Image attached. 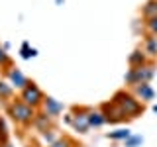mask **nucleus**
I'll return each instance as SVG.
<instances>
[{"instance_id": "nucleus-1", "label": "nucleus", "mask_w": 157, "mask_h": 147, "mask_svg": "<svg viewBox=\"0 0 157 147\" xmlns=\"http://www.w3.org/2000/svg\"><path fill=\"white\" fill-rule=\"evenodd\" d=\"M114 102L122 108V110H124V114H126V116L136 118V116L141 112V104H140V102H137L132 94H128V92H116Z\"/></svg>"}, {"instance_id": "nucleus-2", "label": "nucleus", "mask_w": 157, "mask_h": 147, "mask_svg": "<svg viewBox=\"0 0 157 147\" xmlns=\"http://www.w3.org/2000/svg\"><path fill=\"white\" fill-rule=\"evenodd\" d=\"M8 114L18 122V124H29L33 120V108L28 106L26 102H12L8 106Z\"/></svg>"}, {"instance_id": "nucleus-3", "label": "nucleus", "mask_w": 157, "mask_h": 147, "mask_svg": "<svg viewBox=\"0 0 157 147\" xmlns=\"http://www.w3.org/2000/svg\"><path fill=\"white\" fill-rule=\"evenodd\" d=\"M22 102H26L28 106H37L39 102H43V94L41 90L33 85V82H29L26 88H22Z\"/></svg>"}, {"instance_id": "nucleus-4", "label": "nucleus", "mask_w": 157, "mask_h": 147, "mask_svg": "<svg viewBox=\"0 0 157 147\" xmlns=\"http://www.w3.org/2000/svg\"><path fill=\"white\" fill-rule=\"evenodd\" d=\"M104 116H106V122H112V124L126 120L124 110H122V108L118 106L116 102H110V104H106V106H104Z\"/></svg>"}, {"instance_id": "nucleus-5", "label": "nucleus", "mask_w": 157, "mask_h": 147, "mask_svg": "<svg viewBox=\"0 0 157 147\" xmlns=\"http://www.w3.org/2000/svg\"><path fill=\"white\" fill-rule=\"evenodd\" d=\"M151 77H153V69L151 67H137V69H134V82H137V85L147 82Z\"/></svg>"}, {"instance_id": "nucleus-6", "label": "nucleus", "mask_w": 157, "mask_h": 147, "mask_svg": "<svg viewBox=\"0 0 157 147\" xmlns=\"http://www.w3.org/2000/svg\"><path fill=\"white\" fill-rule=\"evenodd\" d=\"M43 106H45L47 116H57L59 112L63 110V106L59 104L57 100H53V98H43Z\"/></svg>"}, {"instance_id": "nucleus-7", "label": "nucleus", "mask_w": 157, "mask_h": 147, "mask_svg": "<svg viewBox=\"0 0 157 147\" xmlns=\"http://www.w3.org/2000/svg\"><path fill=\"white\" fill-rule=\"evenodd\" d=\"M67 122H71V124L75 126L78 131H86L88 127H90V126H88V116H82V114H81V116H75V118L69 116Z\"/></svg>"}, {"instance_id": "nucleus-8", "label": "nucleus", "mask_w": 157, "mask_h": 147, "mask_svg": "<svg viewBox=\"0 0 157 147\" xmlns=\"http://www.w3.org/2000/svg\"><path fill=\"white\" fill-rule=\"evenodd\" d=\"M8 75H10V78H12V82H14V85L20 86V88H26V86L29 85V82L26 81V77H24L22 73L18 71V69H12V71H10Z\"/></svg>"}, {"instance_id": "nucleus-9", "label": "nucleus", "mask_w": 157, "mask_h": 147, "mask_svg": "<svg viewBox=\"0 0 157 147\" xmlns=\"http://www.w3.org/2000/svg\"><path fill=\"white\" fill-rule=\"evenodd\" d=\"M137 94H140L141 100H153V88H151L147 82H141V85H137Z\"/></svg>"}, {"instance_id": "nucleus-10", "label": "nucleus", "mask_w": 157, "mask_h": 147, "mask_svg": "<svg viewBox=\"0 0 157 147\" xmlns=\"http://www.w3.org/2000/svg\"><path fill=\"white\" fill-rule=\"evenodd\" d=\"M106 122V118H104V114H98V112H90L88 114V126H94V127H98V126H102Z\"/></svg>"}, {"instance_id": "nucleus-11", "label": "nucleus", "mask_w": 157, "mask_h": 147, "mask_svg": "<svg viewBox=\"0 0 157 147\" xmlns=\"http://www.w3.org/2000/svg\"><path fill=\"white\" fill-rule=\"evenodd\" d=\"M108 137H110V139H128V137H130V131L128 130H118V131H112V134H108Z\"/></svg>"}, {"instance_id": "nucleus-12", "label": "nucleus", "mask_w": 157, "mask_h": 147, "mask_svg": "<svg viewBox=\"0 0 157 147\" xmlns=\"http://www.w3.org/2000/svg\"><path fill=\"white\" fill-rule=\"evenodd\" d=\"M130 63H132V65H134L136 69H137V67H141V65H144V55H141L140 51H134V55L130 57Z\"/></svg>"}, {"instance_id": "nucleus-13", "label": "nucleus", "mask_w": 157, "mask_h": 147, "mask_svg": "<svg viewBox=\"0 0 157 147\" xmlns=\"http://www.w3.org/2000/svg\"><path fill=\"white\" fill-rule=\"evenodd\" d=\"M144 14L147 18H153V16H157V2H149L145 6V10H144Z\"/></svg>"}, {"instance_id": "nucleus-14", "label": "nucleus", "mask_w": 157, "mask_h": 147, "mask_svg": "<svg viewBox=\"0 0 157 147\" xmlns=\"http://www.w3.org/2000/svg\"><path fill=\"white\" fill-rule=\"evenodd\" d=\"M147 53H149V55H157V39L155 37L147 39Z\"/></svg>"}, {"instance_id": "nucleus-15", "label": "nucleus", "mask_w": 157, "mask_h": 147, "mask_svg": "<svg viewBox=\"0 0 157 147\" xmlns=\"http://www.w3.org/2000/svg\"><path fill=\"white\" fill-rule=\"evenodd\" d=\"M141 141H144V139H141V135H130L126 139V147H136V145H140Z\"/></svg>"}, {"instance_id": "nucleus-16", "label": "nucleus", "mask_w": 157, "mask_h": 147, "mask_svg": "<svg viewBox=\"0 0 157 147\" xmlns=\"http://www.w3.org/2000/svg\"><path fill=\"white\" fill-rule=\"evenodd\" d=\"M33 55H36V49H29L28 43H24V45H22V57L24 59H29V57H33Z\"/></svg>"}, {"instance_id": "nucleus-17", "label": "nucleus", "mask_w": 157, "mask_h": 147, "mask_svg": "<svg viewBox=\"0 0 157 147\" xmlns=\"http://www.w3.org/2000/svg\"><path fill=\"white\" fill-rule=\"evenodd\" d=\"M147 28H149V32L153 33V36H157V16L149 18V22H147Z\"/></svg>"}, {"instance_id": "nucleus-18", "label": "nucleus", "mask_w": 157, "mask_h": 147, "mask_svg": "<svg viewBox=\"0 0 157 147\" xmlns=\"http://www.w3.org/2000/svg\"><path fill=\"white\" fill-rule=\"evenodd\" d=\"M6 137H8V134H6V124H4V120L0 118V141H2V143H6Z\"/></svg>"}, {"instance_id": "nucleus-19", "label": "nucleus", "mask_w": 157, "mask_h": 147, "mask_svg": "<svg viewBox=\"0 0 157 147\" xmlns=\"http://www.w3.org/2000/svg\"><path fill=\"white\" fill-rule=\"evenodd\" d=\"M10 94H12V88L6 82H0V96H10Z\"/></svg>"}, {"instance_id": "nucleus-20", "label": "nucleus", "mask_w": 157, "mask_h": 147, "mask_svg": "<svg viewBox=\"0 0 157 147\" xmlns=\"http://www.w3.org/2000/svg\"><path fill=\"white\" fill-rule=\"evenodd\" d=\"M69 145H71V141L65 137V139H59V141H55V143H51L49 147H69Z\"/></svg>"}, {"instance_id": "nucleus-21", "label": "nucleus", "mask_w": 157, "mask_h": 147, "mask_svg": "<svg viewBox=\"0 0 157 147\" xmlns=\"http://www.w3.org/2000/svg\"><path fill=\"white\" fill-rule=\"evenodd\" d=\"M4 63H8V57H6V53H4V49L0 47V65H4Z\"/></svg>"}, {"instance_id": "nucleus-22", "label": "nucleus", "mask_w": 157, "mask_h": 147, "mask_svg": "<svg viewBox=\"0 0 157 147\" xmlns=\"http://www.w3.org/2000/svg\"><path fill=\"white\" fill-rule=\"evenodd\" d=\"M2 147H12V145H8V143H4V145H2Z\"/></svg>"}]
</instances>
